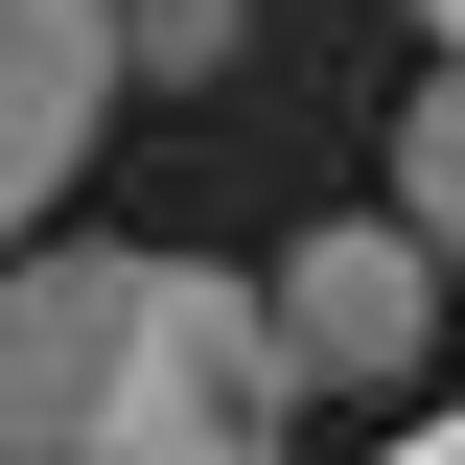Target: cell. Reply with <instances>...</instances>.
Instances as JSON below:
<instances>
[{"instance_id":"cell-1","label":"cell","mask_w":465,"mask_h":465,"mask_svg":"<svg viewBox=\"0 0 465 465\" xmlns=\"http://www.w3.org/2000/svg\"><path fill=\"white\" fill-rule=\"evenodd\" d=\"M302 372L210 256H0V465H280Z\"/></svg>"},{"instance_id":"cell-2","label":"cell","mask_w":465,"mask_h":465,"mask_svg":"<svg viewBox=\"0 0 465 465\" xmlns=\"http://www.w3.org/2000/svg\"><path fill=\"white\" fill-rule=\"evenodd\" d=\"M256 326H280L302 396H419V372H442V256H419L396 210H326V232H280Z\"/></svg>"},{"instance_id":"cell-7","label":"cell","mask_w":465,"mask_h":465,"mask_svg":"<svg viewBox=\"0 0 465 465\" xmlns=\"http://www.w3.org/2000/svg\"><path fill=\"white\" fill-rule=\"evenodd\" d=\"M419 24H442V47H465V0H419Z\"/></svg>"},{"instance_id":"cell-3","label":"cell","mask_w":465,"mask_h":465,"mask_svg":"<svg viewBox=\"0 0 465 465\" xmlns=\"http://www.w3.org/2000/svg\"><path fill=\"white\" fill-rule=\"evenodd\" d=\"M94 94H116V24L94 0H0V256H24L47 186L94 163Z\"/></svg>"},{"instance_id":"cell-5","label":"cell","mask_w":465,"mask_h":465,"mask_svg":"<svg viewBox=\"0 0 465 465\" xmlns=\"http://www.w3.org/2000/svg\"><path fill=\"white\" fill-rule=\"evenodd\" d=\"M116 24V94H232V47H256V0H94Z\"/></svg>"},{"instance_id":"cell-4","label":"cell","mask_w":465,"mask_h":465,"mask_svg":"<svg viewBox=\"0 0 465 465\" xmlns=\"http://www.w3.org/2000/svg\"><path fill=\"white\" fill-rule=\"evenodd\" d=\"M396 232H419V256L465 280V47L419 70V94H396Z\"/></svg>"},{"instance_id":"cell-6","label":"cell","mask_w":465,"mask_h":465,"mask_svg":"<svg viewBox=\"0 0 465 465\" xmlns=\"http://www.w3.org/2000/svg\"><path fill=\"white\" fill-rule=\"evenodd\" d=\"M372 465H465V419H396V442H372Z\"/></svg>"}]
</instances>
